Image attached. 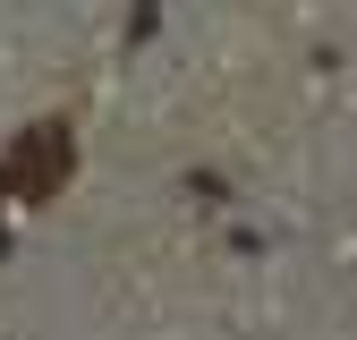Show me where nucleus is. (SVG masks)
<instances>
[{
	"instance_id": "nucleus-1",
	"label": "nucleus",
	"mask_w": 357,
	"mask_h": 340,
	"mask_svg": "<svg viewBox=\"0 0 357 340\" xmlns=\"http://www.w3.org/2000/svg\"><path fill=\"white\" fill-rule=\"evenodd\" d=\"M68 179V128L60 119H43V128H26V145L9 153V170H0V187H17L26 204H43V196H52Z\"/></svg>"
}]
</instances>
